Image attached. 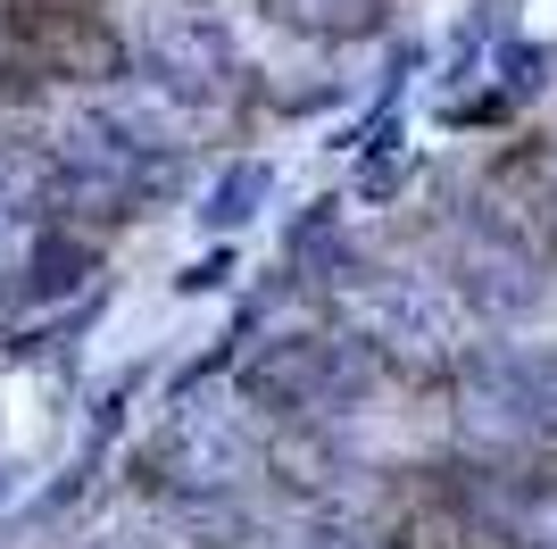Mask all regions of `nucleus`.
Returning a JSON list of instances; mask_svg holds the SVG:
<instances>
[{"label":"nucleus","instance_id":"nucleus-2","mask_svg":"<svg viewBox=\"0 0 557 549\" xmlns=\"http://www.w3.org/2000/svg\"><path fill=\"white\" fill-rule=\"evenodd\" d=\"M491 225L524 242L533 267H557V159L549 150H516L491 175Z\"/></svg>","mask_w":557,"mask_h":549},{"label":"nucleus","instance_id":"nucleus-3","mask_svg":"<svg viewBox=\"0 0 557 549\" xmlns=\"http://www.w3.org/2000/svg\"><path fill=\"white\" fill-rule=\"evenodd\" d=\"M392 549H524L508 516H491L466 483H433L424 500L399 508V541Z\"/></svg>","mask_w":557,"mask_h":549},{"label":"nucleus","instance_id":"nucleus-4","mask_svg":"<svg viewBox=\"0 0 557 549\" xmlns=\"http://www.w3.org/2000/svg\"><path fill=\"white\" fill-rule=\"evenodd\" d=\"M508 408H516V425H524L541 450H557V358L508 366Z\"/></svg>","mask_w":557,"mask_h":549},{"label":"nucleus","instance_id":"nucleus-1","mask_svg":"<svg viewBox=\"0 0 557 549\" xmlns=\"http://www.w3.org/2000/svg\"><path fill=\"white\" fill-rule=\"evenodd\" d=\"M0 17L42 68H67V75H100L116 68V42L100 25V0H0Z\"/></svg>","mask_w":557,"mask_h":549},{"label":"nucleus","instance_id":"nucleus-5","mask_svg":"<svg viewBox=\"0 0 557 549\" xmlns=\"http://www.w3.org/2000/svg\"><path fill=\"white\" fill-rule=\"evenodd\" d=\"M275 17L308 25V34H367V25H383V0H283Z\"/></svg>","mask_w":557,"mask_h":549}]
</instances>
